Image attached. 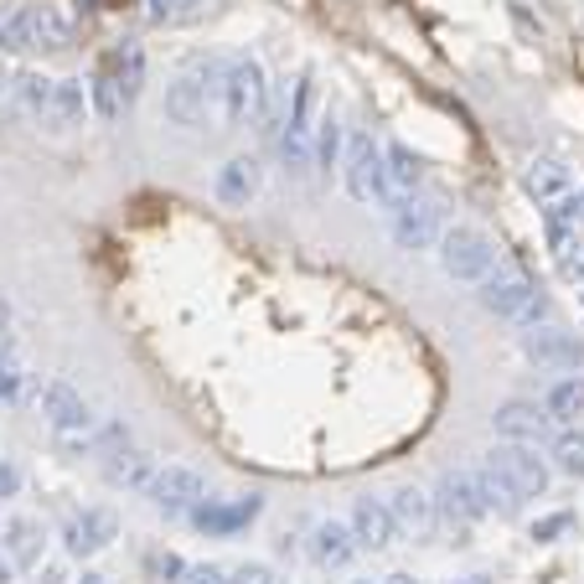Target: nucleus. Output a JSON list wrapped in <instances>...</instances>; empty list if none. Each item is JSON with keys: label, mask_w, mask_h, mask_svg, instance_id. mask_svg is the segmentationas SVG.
Returning <instances> with one entry per match:
<instances>
[{"label": "nucleus", "mask_w": 584, "mask_h": 584, "mask_svg": "<svg viewBox=\"0 0 584 584\" xmlns=\"http://www.w3.org/2000/svg\"><path fill=\"white\" fill-rule=\"evenodd\" d=\"M222 73H228V62L218 57H207V62H192L182 78H171L165 83V119L182 129H197L207 125V114L222 110Z\"/></svg>", "instance_id": "nucleus-1"}, {"label": "nucleus", "mask_w": 584, "mask_h": 584, "mask_svg": "<svg viewBox=\"0 0 584 584\" xmlns=\"http://www.w3.org/2000/svg\"><path fill=\"white\" fill-rule=\"evenodd\" d=\"M316 125H321V89L316 78H295L290 93V114H285V129H279V156L290 171H306L316 165Z\"/></svg>", "instance_id": "nucleus-2"}, {"label": "nucleus", "mask_w": 584, "mask_h": 584, "mask_svg": "<svg viewBox=\"0 0 584 584\" xmlns=\"http://www.w3.org/2000/svg\"><path fill=\"white\" fill-rule=\"evenodd\" d=\"M270 110V73L259 57H233L222 73V119L228 125H254L259 114Z\"/></svg>", "instance_id": "nucleus-3"}, {"label": "nucleus", "mask_w": 584, "mask_h": 584, "mask_svg": "<svg viewBox=\"0 0 584 584\" xmlns=\"http://www.w3.org/2000/svg\"><path fill=\"white\" fill-rule=\"evenodd\" d=\"M481 306L492 316H502V321H517V327H533L538 316H543V295H538V285H533V274L523 270H492L486 279H481Z\"/></svg>", "instance_id": "nucleus-4"}, {"label": "nucleus", "mask_w": 584, "mask_h": 584, "mask_svg": "<svg viewBox=\"0 0 584 584\" xmlns=\"http://www.w3.org/2000/svg\"><path fill=\"white\" fill-rule=\"evenodd\" d=\"M439 264H445L450 279L481 285V279L496 270V249L481 228H445V233H439Z\"/></svg>", "instance_id": "nucleus-5"}, {"label": "nucleus", "mask_w": 584, "mask_h": 584, "mask_svg": "<svg viewBox=\"0 0 584 584\" xmlns=\"http://www.w3.org/2000/svg\"><path fill=\"white\" fill-rule=\"evenodd\" d=\"M347 192L363 207L373 202H388V165H383V146L373 135H352L347 140Z\"/></svg>", "instance_id": "nucleus-6"}, {"label": "nucleus", "mask_w": 584, "mask_h": 584, "mask_svg": "<svg viewBox=\"0 0 584 584\" xmlns=\"http://www.w3.org/2000/svg\"><path fill=\"white\" fill-rule=\"evenodd\" d=\"M486 466L507 481L517 502H523V496H543L548 492V466L533 456V445H512V439H502L492 456H486Z\"/></svg>", "instance_id": "nucleus-7"}, {"label": "nucleus", "mask_w": 584, "mask_h": 584, "mask_svg": "<svg viewBox=\"0 0 584 584\" xmlns=\"http://www.w3.org/2000/svg\"><path fill=\"white\" fill-rule=\"evenodd\" d=\"M146 496L165 512V517H192V512L207 502V481H202L192 466H161Z\"/></svg>", "instance_id": "nucleus-8"}, {"label": "nucleus", "mask_w": 584, "mask_h": 584, "mask_svg": "<svg viewBox=\"0 0 584 584\" xmlns=\"http://www.w3.org/2000/svg\"><path fill=\"white\" fill-rule=\"evenodd\" d=\"M393 213V243L399 249H435L445 222H439V202H424V197H403L388 207Z\"/></svg>", "instance_id": "nucleus-9"}, {"label": "nucleus", "mask_w": 584, "mask_h": 584, "mask_svg": "<svg viewBox=\"0 0 584 584\" xmlns=\"http://www.w3.org/2000/svg\"><path fill=\"white\" fill-rule=\"evenodd\" d=\"M523 352H528V363L548 367V373H580L584 367V336L559 331V327L528 331V336H523Z\"/></svg>", "instance_id": "nucleus-10"}, {"label": "nucleus", "mask_w": 584, "mask_h": 584, "mask_svg": "<svg viewBox=\"0 0 584 584\" xmlns=\"http://www.w3.org/2000/svg\"><path fill=\"white\" fill-rule=\"evenodd\" d=\"M435 512L450 523V528H471L476 517H486V502L476 492L471 471H445L435 486Z\"/></svg>", "instance_id": "nucleus-11"}, {"label": "nucleus", "mask_w": 584, "mask_h": 584, "mask_svg": "<svg viewBox=\"0 0 584 584\" xmlns=\"http://www.w3.org/2000/svg\"><path fill=\"white\" fill-rule=\"evenodd\" d=\"M11 42L21 47H42V53H62L73 32H68V21L57 16L53 5H26L16 21H11Z\"/></svg>", "instance_id": "nucleus-12"}, {"label": "nucleus", "mask_w": 584, "mask_h": 584, "mask_svg": "<svg viewBox=\"0 0 584 584\" xmlns=\"http://www.w3.org/2000/svg\"><path fill=\"white\" fill-rule=\"evenodd\" d=\"M37 409H42V420L53 424V435H68V430H83V424H93L89 403H83V393H78L68 378H53V383H42Z\"/></svg>", "instance_id": "nucleus-13"}, {"label": "nucleus", "mask_w": 584, "mask_h": 584, "mask_svg": "<svg viewBox=\"0 0 584 584\" xmlns=\"http://www.w3.org/2000/svg\"><path fill=\"white\" fill-rule=\"evenodd\" d=\"M388 517H393V528H399L403 538H430L439 523L435 496L420 492V486H399V492L388 496Z\"/></svg>", "instance_id": "nucleus-14"}, {"label": "nucleus", "mask_w": 584, "mask_h": 584, "mask_svg": "<svg viewBox=\"0 0 584 584\" xmlns=\"http://www.w3.org/2000/svg\"><path fill=\"white\" fill-rule=\"evenodd\" d=\"M492 430H496V439H512V445H538L548 435V414H543V403L512 399L492 414Z\"/></svg>", "instance_id": "nucleus-15"}, {"label": "nucleus", "mask_w": 584, "mask_h": 584, "mask_svg": "<svg viewBox=\"0 0 584 584\" xmlns=\"http://www.w3.org/2000/svg\"><path fill=\"white\" fill-rule=\"evenodd\" d=\"M114 533H119L114 512H110V507H89V512H78L73 523H68L62 543H68V553H73V559H93L99 548H110V543H114Z\"/></svg>", "instance_id": "nucleus-16"}, {"label": "nucleus", "mask_w": 584, "mask_h": 584, "mask_svg": "<svg viewBox=\"0 0 584 584\" xmlns=\"http://www.w3.org/2000/svg\"><path fill=\"white\" fill-rule=\"evenodd\" d=\"M259 186H264V165H259L254 156H233V161L218 171L213 192H218L222 207H249V202L259 197Z\"/></svg>", "instance_id": "nucleus-17"}, {"label": "nucleus", "mask_w": 584, "mask_h": 584, "mask_svg": "<svg viewBox=\"0 0 584 584\" xmlns=\"http://www.w3.org/2000/svg\"><path fill=\"white\" fill-rule=\"evenodd\" d=\"M259 496H238V502H202L197 512H192V523H197L202 533H213V538H228V533L238 528H249L259 517Z\"/></svg>", "instance_id": "nucleus-18"}, {"label": "nucleus", "mask_w": 584, "mask_h": 584, "mask_svg": "<svg viewBox=\"0 0 584 584\" xmlns=\"http://www.w3.org/2000/svg\"><path fill=\"white\" fill-rule=\"evenodd\" d=\"M156 456L150 450H110V460H104V481L110 486H125V492H150V481H156Z\"/></svg>", "instance_id": "nucleus-19"}, {"label": "nucleus", "mask_w": 584, "mask_h": 584, "mask_svg": "<svg viewBox=\"0 0 584 584\" xmlns=\"http://www.w3.org/2000/svg\"><path fill=\"white\" fill-rule=\"evenodd\" d=\"M352 538H357V548H388L393 543V517H388V502H378V496H357V507H352Z\"/></svg>", "instance_id": "nucleus-20"}, {"label": "nucleus", "mask_w": 584, "mask_h": 584, "mask_svg": "<svg viewBox=\"0 0 584 584\" xmlns=\"http://www.w3.org/2000/svg\"><path fill=\"white\" fill-rule=\"evenodd\" d=\"M311 553L321 569H347L352 559H357V538H352L347 523H316Z\"/></svg>", "instance_id": "nucleus-21"}, {"label": "nucleus", "mask_w": 584, "mask_h": 584, "mask_svg": "<svg viewBox=\"0 0 584 584\" xmlns=\"http://www.w3.org/2000/svg\"><path fill=\"white\" fill-rule=\"evenodd\" d=\"M383 165H388V207L403 202V197H414V186L424 182V161H420V156H414L409 146H388Z\"/></svg>", "instance_id": "nucleus-22"}, {"label": "nucleus", "mask_w": 584, "mask_h": 584, "mask_svg": "<svg viewBox=\"0 0 584 584\" xmlns=\"http://www.w3.org/2000/svg\"><path fill=\"white\" fill-rule=\"evenodd\" d=\"M83 114H89V99H83V83L78 78H57L53 83V104H47V125L53 129H78L83 125Z\"/></svg>", "instance_id": "nucleus-23"}, {"label": "nucleus", "mask_w": 584, "mask_h": 584, "mask_svg": "<svg viewBox=\"0 0 584 584\" xmlns=\"http://www.w3.org/2000/svg\"><path fill=\"white\" fill-rule=\"evenodd\" d=\"M0 543H5L11 569H32L42 559V528L32 523V517H11V523L0 528Z\"/></svg>", "instance_id": "nucleus-24"}, {"label": "nucleus", "mask_w": 584, "mask_h": 584, "mask_svg": "<svg viewBox=\"0 0 584 584\" xmlns=\"http://www.w3.org/2000/svg\"><path fill=\"white\" fill-rule=\"evenodd\" d=\"M110 73H114V83H119V93H125V104H135L140 89H146V53H140V42H119V47H114Z\"/></svg>", "instance_id": "nucleus-25"}, {"label": "nucleus", "mask_w": 584, "mask_h": 584, "mask_svg": "<svg viewBox=\"0 0 584 584\" xmlns=\"http://www.w3.org/2000/svg\"><path fill=\"white\" fill-rule=\"evenodd\" d=\"M543 414H548V424L574 430L580 414H584V378H564V383H553V393L543 399Z\"/></svg>", "instance_id": "nucleus-26"}, {"label": "nucleus", "mask_w": 584, "mask_h": 584, "mask_svg": "<svg viewBox=\"0 0 584 584\" xmlns=\"http://www.w3.org/2000/svg\"><path fill=\"white\" fill-rule=\"evenodd\" d=\"M528 192H533L538 202L564 197V192H569V165H564V161H553V156H538V161L528 165Z\"/></svg>", "instance_id": "nucleus-27"}, {"label": "nucleus", "mask_w": 584, "mask_h": 584, "mask_svg": "<svg viewBox=\"0 0 584 584\" xmlns=\"http://www.w3.org/2000/svg\"><path fill=\"white\" fill-rule=\"evenodd\" d=\"M213 0H146V16L156 26H186V21H197Z\"/></svg>", "instance_id": "nucleus-28"}, {"label": "nucleus", "mask_w": 584, "mask_h": 584, "mask_svg": "<svg viewBox=\"0 0 584 584\" xmlns=\"http://www.w3.org/2000/svg\"><path fill=\"white\" fill-rule=\"evenodd\" d=\"M89 99H93V114L99 119H114V114L125 110V93H119V83H114V73H110V62L93 73V83H89Z\"/></svg>", "instance_id": "nucleus-29"}, {"label": "nucleus", "mask_w": 584, "mask_h": 584, "mask_svg": "<svg viewBox=\"0 0 584 584\" xmlns=\"http://www.w3.org/2000/svg\"><path fill=\"white\" fill-rule=\"evenodd\" d=\"M471 476H476V492H481L486 512H512V507H517V496H512V486L492 471V466H481V471H471Z\"/></svg>", "instance_id": "nucleus-30"}, {"label": "nucleus", "mask_w": 584, "mask_h": 584, "mask_svg": "<svg viewBox=\"0 0 584 584\" xmlns=\"http://www.w3.org/2000/svg\"><path fill=\"white\" fill-rule=\"evenodd\" d=\"M336 156H342V119L336 114H321V125H316V165L321 171H331L336 165Z\"/></svg>", "instance_id": "nucleus-31"}, {"label": "nucleus", "mask_w": 584, "mask_h": 584, "mask_svg": "<svg viewBox=\"0 0 584 584\" xmlns=\"http://www.w3.org/2000/svg\"><path fill=\"white\" fill-rule=\"evenodd\" d=\"M53 83H57V78H42V73H21V78H16V99H21V110H32V114H47V104H53Z\"/></svg>", "instance_id": "nucleus-32"}, {"label": "nucleus", "mask_w": 584, "mask_h": 584, "mask_svg": "<svg viewBox=\"0 0 584 584\" xmlns=\"http://www.w3.org/2000/svg\"><path fill=\"white\" fill-rule=\"evenodd\" d=\"M553 471L584 476V435L580 430H564V435H559V445H553Z\"/></svg>", "instance_id": "nucleus-33"}, {"label": "nucleus", "mask_w": 584, "mask_h": 584, "mask_svg": "<svg viewBox=\"0 0 584 584\" xmlns=\"http://www.w3.org/2000/svg\"><path fill=\"white\" fill-rule=\"evenodd\" d=\"M26 393V367L16 352H0V403H16Z\"/></svg>", "instance_id": "nucleus-34"}, {"label": "nucleus", "mask_w": 584, "mask_h": 584, "mask_svg": "<svg viewBox=\"0 0 584 584\" xmlns=\"http://www.w3.org/2000/svg\"><path fill=\"white\" fill-rule=\"evenodd\" d=\"M548 222H559V228H580V222H584V197H574V192L553 197V202H548Z\"/></svg>", "instance_id": "nucleus-35"}, {"label": "nucleus", "mask_w": 584, "mask_h": 584, "mask_svg": "<svg viewBox=\"0 0 584 584\" xmlns=\"http://www.w3.org/2000/svg\"><path fill=\"white\" fill-rule=\"evenodd\" d=\"M176 584H228V569H218V564H186Z\"/></svg>", "instance_id": "nucleus-36"}, {"label": "nucleus", "mask_w": 584, "mask_h": 584, "mask_svg": "<svg viewBox=\"0 0 584 584\" xmlns=\"http://www.w3.org/2000/svg\"><path fill=\"white\" fill-rule=\"evenodd\" d=\"M228 584H279V580H274L270 564H243V569H233V574H228Z\"/></svg>", "instance_id": "nucleus-37"}, {"label": "nucleus", "mask_w": 584, "mask_h": 584, "mask_svg": "<svg viewBox=\"0 0 584 584\" xmlns=\"http://www.w3.org/2000/svg\"><path fill=\"white\" fill-rule=\"evenodd\" d=\"M559 270H564L569 285H580V279H584V243H574V249H564V254H559Z\"/></svg>", "instance_id": "nucleus-38"}, {"label": "nucleus", "mask_w": 584, "mask_h": 584, "mask_svg": "<svg viewBox=\"0 0 584 584\" xmlns=\"http://www.w3.org/2000/svg\"><path fill=\"white\" fill-rule=\"evenodd\" d=\"M21 492V471L11 460H0V496H16Z\"/></svg>", "instance_id": "nucleus-39"}, {"label": "nucleus", "mask_w": 584, "mask_h": 584, "mask_svg": "<svg viewBox=\"0 0 584 584\" xmlns=\"http://www.w3.org/2000/svg\"><path fill=\"white\" fill-rule=\"evenodd\" d=\"M0 352H11V300L0 295Z\"/></svg>", "instance_id": "nucleus-40"}, {"label": "nucleus", "mask_w": 584, "mask_h": 584, "mask_svg": "<svg viewBox=\"0 0 584 584\" xmlns=\"http://www.w3.org/2000/svg\"><path fill=\"white\" fill-rule=\"evenodd\" d=\"M564 528H569V517L559 512V517H548V523H538V528H533V538H553V533H564Z\"/></svg>", "instance_id": "nucleus-41"}, {"label": "nucleus", "mask_w": 584, "mask_h": 584, "mask_svg": "<svg viewBox=\"0 0 584 584\" xmlns=\"http://www.w3.org/2000/svg\"><path fill=\"white\" fill-rule=\"evenodd\" d=\"M383 584H420V580H414V574H388Z\"/></svg>", "instance_id": "nucleus-42"}, {"label": "nucleus", "mask_w": 584, "mask_h": 584, "mask_svg": "<svg viewBox=\"0 0 584 584\" xmlns=\"http://www.w3.org/2000/svg\"><path fill=\"white\" fill-rule=\"evenodd\" d=\"M0 584H11V559H0Z\"/></svg>", "instance_id": "nucleus-43"}, {"label": "nucleus", "mask_w": 584, "mask_h": 584, "mask_svg": "<svg viewBox=\"0 0 584 584\" xmlns=\"http://www.w3.org/2000/svg\"><path fill=\"white\" fill-rule=\"evenodd\" d=\"M83 584H99V574H83Z\"/></svg>", "instance_id": "nucleus-44"}, {"label": "nucleus", "mask_w": 584, "mask_h": 584, "mask_svg": "<svg viewBox=\"0 0 584 584\" xmlns=\"http://www.w3.org/2000/svg\"><path fill=\"white\" fill-rule=\"evenodd\" d=\"M580 306H584V279H580Z\"/></svg>", "instance_id": "nucleus-45"}, {"label": "nucleus", "mask_w": 584, "mask_h": 584, "mask_svg": "<svg viewBox=\"0 0 584 584\" xmlns=\"http://www.w3.org/2000/svg\"><path fill=\"white\" fill-rule=\"evenodd\" d=\"M460 584H486V580H460Z\"/></svg>", "instance_id": "nucleus-46"}, {"label": "nucleus", "mask_w": 584, "mask_h": 584, "mask_svg": "<svg viewBox=\"0 0 584 584\" xmlns=\"http://www.w3.org/2000/svg\"><path fill=\"white\" fill-rule=\"evenodd\" d=\"M0 89H5V68H0Z\"/></svg>", "instance_id": "nucleus-47"}, {"label": "nucleus", "mask_w": 584, "mask_h": 584, "mask_svg": "<svg viewBox=\"0 0 584 584\" xmlns=\"http://www.w3.org/2000/svg\"><path fill=\"white\" fill-rule=\"evenodd\" d=\"M580 197H584V192H580Z\"/></svg>", "instance_id": "nucleus-48"}]
</instances>
